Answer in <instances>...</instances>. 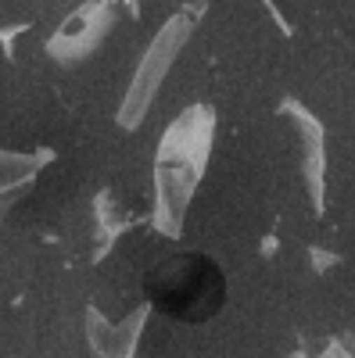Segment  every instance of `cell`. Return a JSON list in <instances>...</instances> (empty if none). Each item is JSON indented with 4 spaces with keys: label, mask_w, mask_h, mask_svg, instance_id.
Listing matches in <instances>:
<instances>
[{
    "label": "cell",
    "mask_w": 355,
    "mask_h": 358,
    "mask_svg": "<svg viewBox=\"0 0 355 358\" xmlns=\"http://www.w3.org/2000/svg\"><path fill=\"white\" fill-rule=\"evenodd\" d=\"M151 305L176 322H204L223 308L226 280L204 255H172L147 276Z\"/></svg>",
    "instance_id": "6da1fadb"
}]
</instances>
